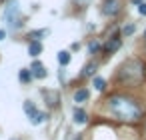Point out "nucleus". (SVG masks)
Listing matches in <instances>:
<instances>
[{"mask_svg": "<svg viewBox=\"0 0 146 140\" xmlns=\"http://www.w3.org/2000/svg\"><path fill=\"white\" fill-rule=\"evenodd\" d=\"M108 108L116 118L128 120V122H134V120H138L142 116V108L134 100H130L126 96H112L108 100Z\"/></svg>", "mask_w": 146, "mask_h": 140, "instance_id": "obj_1", "label": "nucleus"}, {"mask_svg": "<svg viewBox=\"0 0 146 140\" xmlns=\"http://www.w3.org/2000/svg\"><path fill=\"white\" fill-rule=\"evenodd\" d=\"M142 76H144V66H142V62L136 60V58L126 60V62L120 66V80H122V82H138Z\"/></svg>", "mask_w": 146, "mask_h": 140, "instance_id": "obj_2", "label": "nucleus"}, {"mask_svg": "<svg viewBox=\"0 0 146 140\" xmlns=\"http://www.w3.org/2000/svg\"><path fill=\"white\" fill-rule=\"evenodd\" d=\"M4 18H6L10 30H18L22 26V14H20V8H18L16 0H10V4L6 6V12H4Z\"/></svg>", "mask_w": 146, "mask_h": 140, "instance_id": "obj_3", "label": "nucleus"}, {"mask_svg": "<svg viewBox=\"0 0 146 140\" xmlns=\"http://www.w3.org/2000/svg\"><path fill=\"white\" fill-rule=\"evenodd\" d=\"M24 112H26V116L30 118L32 124H40V122L46 120V114L40 112V110H36V106L32 102H24Z\"/></svg>", "mask_w": 146, "mask_h": 140, "instance_id": "obj_4", "label": "nucleus"}, {"mask_svg": "<svg viewBox=\"0 0 146 140\" xmlns=\"http://www.w3.org/2000/svg\"><path fill=\"white\" fill-rule=\"evenodd\" d=\"M120 10H122L120 0H104V4H102V14L104 16H116Z\"/></svg>", "mask_w": 146, "mask_h": 140, "instance_id": "obj_5", "label": "nucleus"}, {"mask_svg": "<svg viewBox=\"0 0 146 140\" xmlns=\"http://www.w3.org/2000/svg\"><path fill=\"white\" fill-rule=\"evenodd\" d=\"M120 44H122V42H120V38H116V36H114V38H110V40L104 44V52H106V54H114V52L120 48Z\"/></svg>", "mask_w": 146, "mask_h": 140, "instance_id": "obj_6", "label": "nucleus"}, {"mask_svg": "<svg viewBox=\"0 0 146 140\" xmlns=\"http://www.w3.org/2000/svg\"><path fill=\"white\" fill-rule=\"evenodd\" d=\"M30 72H32L34 78H46V70H44V66H42L40 62H34V64L30 66Z\"/></svg>", "mask_w": 146, "mask_h": 140, "instance_id": "obj_7", "label": "nucleus"}, {"mask_svg": "<svg viewBox=\"0 0 146 140\" xmlns=\"http://www.w3.org/2000/svg\"><path fill=\"white\" fill-rule=\"evenodd\" d=\"M72 116H74V122H76V124H84V122L88 120V116H86V112H84L82 108H74V114H72Z\"/></svg>", "mask_w": 146, "mask_h": 140, "instance_id": "obj_8", "label": "nucleus"}, {"mask_svg": "<svg viewBox=\"0 0 146 140\" xmlns=\"http://www.w3.org/2000/svg\"><path fill=\"white\" fill-rule=\"evenodd\" d=\"M88 96H90V92H88L86 88H80V90L74 92V102H86Z\"/></svg>", "mask_w": 146, "mask_h": 140, "instance_id": "obj_9", "label": "nucleus"}, {"mask_svg": "<svg viewBox=\"0 0 146 140\" xmlns=\"http://www.w3.org/2000/svg\"><path fill=\"white\" fill-rule=\"evenodd\" d=\"M28 52H30V56H38V54L42 52V44H40L38 40H32L30 46H28Z\"/></svg>", "mask_w": 146, "mask_h": 140, "instance_id": "obj_10", "label": "nucleus"}, {"mask_svg": "<svg viewBox=\"0 0 146 140\" xmlns=\"http://www.w3.org/2000/svg\"><path fill=\"white\" fill-rule=\"evenodd\" d=\"M58 62H60L62 66H66V64L70 62V52H66V50H62V52H58Z\"/></svg>", "mask_w": 146, "mask_h": 140, "instance_id": "obj_11", "label": "nucleus"}, {"mask_svg": "<svg viewBox=\"0 0 146 140\" xmlns=\"http://www.w3.org/2000/svg\"><path fill=\"white\" fill-rule=\"evenodd\" d=\"M98 50H100V42H96V40H92V42L88 44V52H90V54H96Z\"/></svg>", "mask_w": 146, "mask_h": 140, "instance_id": "obj_12", "label": "nucleus"}, {"mask_svg": "<svg viewBox=\"0 0 146 140\" xmlns=\"http://www.w3.org/2000/svg\"><path fill=\"white\" fill-rule=\"evenodd\" d=\"M30 78H32L30 70H20V82H30Z\"/></svg>", "mask_w": 146, "mask_h": 140, "instance_id": "obj_13", "label": "nucleus"}, {"mask_svg": "<svg viewBox=\"0 0 146 140\" xmlns=\"http://www.w3.org/2000/svg\"><path fill=\"white\" fill-rule=\"evenodd\" d=\"M94 86H96V90H104V88H106V82H104L100 76H96V78H94Z\"/></svg>", "mask_w": 146, "mask_h": 140, "instance_id": "obj_14", "label": "nucleus"}, {"mask_svg": "<svg viewBox=\"0 0 146 140\" xmlns=\"http://www.w3.org/2000/svg\"><path fill=\"white\" fill-rule=\"evenodd\" d=\"M94 70H96V64H88V66L84 68V72H82V74H84V76H92V74H94Z\"/></svg>", "mask_w": 146, "mask_h": 140, "instance_id": "obj_15", "label": "nucleus"}, {"mask_svg": "<svg viewBox=\"0 0 146 140\" xmlns=\"http://www.w3.org/2000/svg\"><path fill=\"white\" fill-rule=\"evenodd\" d=\"M74 4H78V6H88L90 4V0H72Z\"/></svg>", "mask_w": 146, "mask_h": 140, "instance_id": "obj_16", "label": "nucleus"}, {"mask_svg": "<svg viewBox=\"0 0 146 140\" xmlns=\"http://www.w3.org/2000/svg\"><path fill=\"white\" fill-rule=\"evenodd\" d=\"M132 32H134V26H132V24H130V26H124V34H126V36H130Z\"/></svg>", "mask_w": 146, "mask_h": 140, "instance_id": "obj_17", "label": "nucleus"}, {"mask_svg": "<svg viewBox=\"0 0 146 140\" xmlns=\"http://www.w3.org/2000/svg\"><path fill=\"white\" fill-rule=\"evenodd\" d=\"M138 12H140L142 16H146V4H142V2H140V4H138Z\"/></svg>", "mask_w": 146, "mask_h": 140, "instance_id": "obj_18", "label": "nucleus"}, {"mask_svg": "<svg viewBox=\"0 0 146 140\" xmlns=\"http://www.w3.org/2000/svg\"><path fill=\"white\" fill-rule=\"evenodd\" d=\"M4 36H6V32H4V30H0V40H4Z\"/></svg>", "mask_w": 146, "mask_h": 140, "instance_id": "obj_19", "label": "nucleus"}, {"mask_svg": "<svg viewBox=\"0 0 146 140\" xmlns=\"http://www.w3.org/2000/svg\"><path fill=\"white\" fill-rule=\"evenodd\" d=\"M134 2H136V4H138V2H140V0H134Z\"/></svg>", "mask_w": 146, "mask_h": 140, "instance_id": "obj_20", "label": "nucleus"}]
</instances>
